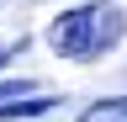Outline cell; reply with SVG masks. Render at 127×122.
<instances>
[{
    "mask_svg": "<svg viewBox=\"0 0 127 122\" xmlns=\"http://www.w3.org/2000/svg\"><path fill=\"white\" fill-rule=\"evenodd\" d=\"M127 37V11L106 5V0H90V5H69L48 21V48L58 58H74V64H90V58L111 53Z\"/></svg>",
    "mask_w": 127,
    "mask_h": 122,
    "instance_id": "cell-1",
    "label": "cell"
},
{
    "mask_svg": "<svg viewBox=\"0 0 127 122\" xmlns=\"http://www.w3.org/2000/svg\"><path fill=\"white\" fill-rule=\"evenodd\" d=\"M21 96H32V85H27V80H0V101H5V106H11V101H21Z\"/></svg>",
    "mask_w": 127,
    "mask_h": 122,
    "instance_id": "cell-4",
    "label": "cell"
},
{
    "mask_svg": "<svg viewBox=\"0 0 127 122\" xmlns=\"http://www.w3.org/2000/svg\"><path fill=\"white\" fill-rule=\"evenodd\" d=\"M79 122H127V96H106L79 112Z\"/></svg>",
    "mask_w": 127,
    "mask_h": 122,
    "instance_id": "cell-2",
    "label": "cell"
},
{
    "mask_svg": "<svg viewBox=\"0 0 127 122\" xmlns=\"http://www.w3.org/2000/svg\"><path fill=\"white\" fill-rule=\"evenodd\" d=\"M53 96H21V101H11V106H0V122H11V117H42V112H53Z\"/></svg>",
    "mask_w": 127,
    "mask_h": 122,
    "instance_id": "cell-3",
    "label": "cell"
}]
</instances>
